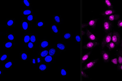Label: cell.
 <instances>
[{
	"instance_id": "6da1fadb",
	"label": "cell",
	"mask_w": 122,
	"mask_h": 81,
	"mask_svg": "<svg viewBox=\"0 0 122 81\" xmlns=\"http://www.w3.org/2000/svg\"><path fill=\"white\" fill-rule=\"evenodd\" d=\"M113 27L112 22L108 21L107 19H105L102 22V28L105 33L111 32Z\"/></svg>"
},
{
	"instance_id": "7a4b0ae2",
	"label": "cell",
	"mask_w": 122,
	"mask_h": 81,
	"mask_svg": "<svg viewBox=\"0 0 122 81\" xmlns=\"http://www.w3.org/2000/svg\"><path fill=\"white\" fill-rule=\"evenodd\" d=\"M99 20V19L98 18H92L90 19L87 23L82 24V28L89 27L94 29L96 28L97 23Z\"/></svg>"
},
{
	"instance_id": "3957f363",
	"label": "cell",
	"mask_w": 122,
	"mask_h": 81,
	"mask_svg": "<svg viewBox=\"0 0 122 81\" xmlns=\"http://www.w3.org/2000/svg\"><path fill=\"white\" fill-rule=\"evenodd\" d=\"M112 32H109L106 34L102 40L101 43V47L104 49L106 47V45L112 41Z\"/></svg>"
},
{
	"instance_id": "277c9868",
	"label": "cell",
	"mask_w": 122,
	"mask_h": 81,
	"mask_svg": "<svg viewBox=\"0 0 122 81\" xmlns=\"http://www.w3.org/2000/svg\"><path fill=\"white\" fill-rule=\"evenodd\" d=\"M83 35H85L90 41H96L97 40V38L96 35L93 32H92L89 29H86L85 31L82 32Z\"/></svg>"
},
{
	"instance_id": "5b68a950",
	"label": "cell",
	"mask_w": 122,
	"mask_h": 81,
	"mask_svg": "<svg viewBox=\"0 0 122 81\" xmlns=\"http://www.w3.org/2000/svg\"><path fill=\"white\" fill-rule=\"evenodd\" d=\"M121 40L119 32L116 31H114L112 32V41L115 43L117 46H118L120 43Z\"/></svg>"
},
{
	"instance_id": "8992f818",
	"label": "cell",
	"mask_w": 122,
	"mask_h": 81,
	"mask_svg": "<svg viewBox=\"0 0 122 81\" xmlns=\"http://www.w3.org/2000/svg\"><path fill=\"white\" fill-rule=\"evenodd\" d=\"M99 44V42L97 41H90L85 44V45L83 46V48L87 50H92Z\"/></svg>"
},
{
	"instance_id": "52a82bcc",
	"label": "cell",
	"mask_w": 122,
	"mask_h": 81,
	"mask_svg": "<svg viewBox=\"0 0 122 81\" xmlns=\"http://www.w3.org/2000/svg\"><path fill=\"white\" fill-rule=\"evenodd\" d=\"M98 59H95L94 60L90 61L86 64L85 66L83 67V70H87L93 68L95 67L97 63L98 62Z\"/></svg>"
},
{
	"instance_id": "ba28073f",
	"label": "cell",
	"mask_w": 122,
	"mask_h": 81,
	"mask_svg": "<svg viewBox=\"0 0 122 81\" xmlns=\"http://www.w3.org/2000/svg\"><path fill=\"white\" fill-rule=\"evenodd\" d=\"M101 54L102 60L104 62L106 63H109L111 59L109 53L105 50H102L101 51Z\"/></svg>"
},
{
	"instance_id": "9c48e42d",
	"label": "cell",
	"mask_w": 122,
	"mask_h": 81,
	"mask_svg": "<svg viewBox=\"0 0 122 81\" xmlns=\"http://www.w3.org/2000/svg\"><path fill=\"white\" fill-rule=\"evenodd\" d=\"M115 13V11L114 9H108L102 11L100 13V14L104 17H107L112 14H114Z\"/></svg>"
},
{
	"instance_id": "30bf717a",
	"label": "cell",
	"mask_w": 122,
	"mask_h": 81,
	"mask_svg": "<svg viewBox=\"0 0 122 81\" xmlns=\"http://www.w3.org/2000/svg\"><path fill=\"white\" fill-rule=\"evenodd\" d=\"M120 15L119 14H112L111 15L109 16L106 17V19L112 22L114 21L119 19V18H120Z\"/></svg>"
},
{
	"instance_id": "8fae6325",
	"label": "cell",
	"mask_w": 122,
	"mask_h": 81,
	"mask_svg": "<svg viewBox=\"0 0 122 81\" xmlns=\"http://www.w3.org/2000/svg\"><path fill=\"white\" fill-rule=\"evenodd\" d=\"M91 53H92V51H91L87 52V53H86L85 54L83 55L82 57V63L87 62V61L89 59Z\"/></svg>"
},
{
	"instance_id": "7c38bea8",
	"label": "cell",
	"mask_w": 122,
	"mask_h": 81,
	"mask_svg": "<svg viewBox=\"0 0 122 81\" xmlns=\"http://www.w3.org/2000/svg\"><path fill=\"white\" fill-rule=\"evenodd\" d=\"M56 47L60 51H64L66 49V45L64 43L61 42L58 43L56 45Z\"/></svg>"
},
{
	"instance_id": "4fadbf2b",
	"label": "cell",
	"mask_w": 122,
	"mask_h": 81,
	"mask_svg": "<svg viewBox=\"0 0 122 81\" xmlns=\"http://www.w3.org/2000/svg\"><path fill=\"white\" fill-rule=\"evenodd\" d=\"M106 47H107V48L109 49V51H111L115 49V48L117 46L115 43L111 41V42H110L108 44L106 45Z\"/></svg>"
},
{
	"instance_id": "5bb4252c",
	"label": "cell",
	"mask_w": 122,
	"mask_h": 81,
	"mask_svg": "<svg viewBox=\"0 0 122 81\" xmlns=\"http://www.w3.org/2000/svg\"><path fill=\"white\" fill-rule=\"evenodd\" d=\"M104 4L109 9H113L114 6L112 2L110 0H105L104 1Z\"/></svg>"
},
{
	"instance_id": "9a60e30c",
	"label": "cell",
	"mask_w": 122,
	"mask_h": 81,
	"mask_svg": "<svg viewBox=\"0 0 122 81\" xmlns=\"http://www.w3.org/2000/svg\"><path fill=\"white\" fill-rule=\"evenodd\" d=\"M29 56L28 53L26 52H23L21 53L20 54V58L21 60H26L28 59Z\"/></svg>"
},
{
	"instance_id": "2e32d148",
	"label": "cell",
	"mask_w": 122,
	"mask_h": 81,
	"mask_svg": "<svg viewBox=\"0 0 122 81\" xmlns=\"http://www.w3.org/2000/svg\"><path fill=\"white\" fill-rule=\"evenodd\" d=\"M22 28L24 30H27L29 28V24L26 21H23L22 23Z\"/></svg>"
},
{
	"instance_id": "e0dca14e",
	"label": "cell",
	"mask_w": 122,
	"mask_h": 81,
	"mask_svg": "<svg viewBox=\"0 0 122 81\" xmlns=\"http://www.w3.org/2000/svg\"><path fill=\"white\" fill-rule=\"evenodd\" d=\"M60 74L62 76L66 77L68 75V71L66 69L64 68H61L60 69Z\"/></svg>"
},
{
	"instance_id": "ac0fdd59",
	"label": "cell",
	"mask_w": 122,
	"mask_h": 81,
	"mask_svg": "<svg viewBox=\"0 0 122 81\" xmlns=\"http://www.w3.org/2000/svg\"><path fill=\"white\" fill-rule=\"evenodd\" d=\"M15 24V21L14 19H9L6 22V25L9 27H12Z\"/></svg>"
},
{
	"instance_id": "d6986e66",
	"label": "cell",
	"mask_w": 122,
	"mask_h": 81,
	"mask_svg": "<svg viewBox=\"0 0 122 81\" xmlns=\"http://www.w3.org/2000/svg\"><path fill=\"white\" fill-rule=\"evenodd\" d=\"M51 29H52V31L54 33H56V34H58L59 32V30L58 27H57V25H54V24L52 25Z\"/></svg>"
},
{
	"instance_id": "ffe728a7",
	"label": "cell",
	"mask_w": 122,
	"mask_h": 81,
	"mask_svg": "<svg viewBox=\"0 0 122 81\" xmlns=\"http://www.w3.org/2000/svg\"><path fill=\"white\" fill-rule=\"evenodd\" d=\"M110 60H111V63L113 65H115V66H117V65L118 66V58L117 57L112 58L110 59Z\"/></svg>"
},
{
	"instance_id": "44dd1931",
	"label": "cell",
	"mask_w": 122,
	"mask_h": 81,
	"mask_svg": "<svg viewBox=\"0 0 122 81\" xmlns=\"http://www.w3.org/2000/svg\"><path fill=\"white\" fill-rule=\"evenodd\" d=\"M49 43L47 40H44L42 41L40 43V47L42 48H45L49 45Z\"/></svg>"
},
{
	"instance_id": "7402d4cb",
	"label": "cell",
	"mask_w": 122,
	"mask_h": 81,
	"mask_svg": "<svg viewBox=\"0 0 122 81\" xmlns=\"http://www.w3.org/2000/svg\"><path fill=\"white\" fill-rule=\"evenodd\" d=\"M63 37L65 39H70L72 38V34L70 32H67L64 33Z\"/></svg>"
},
{
	"instance_id": "603a6c76",
	"label": "cell",
	"mask_w": 122,
	"mask_h": 81,
	"mask_svg": "<svg viewBox=\"0 0 122 81\" xmlns=\"http://www.w3.org/2000/svg\"><path fill=\"white\" fill-rule=\"evenodd\" d=\"M53 60V58L51 55H47L46 56L44 59V60L47 63L51 62Z\"/></svg>"
},
{
	"instance_id": "cb8c5ba5",
	"label": "cell",
	"mask_w": 122,
	"mask_h": 81,
	"mask_svg": "<svg viewBox=\"0 0 122 81\" xmlns=\"http://www.w3.org/2000/svg\"><path fill=\"white\" fill-rule=\"evenodd\" d=\"M117 57L118 58V65H121L122 64V56L121 55L118 53L117 54Z\"/></svg>"
},
{
	"instance_id": "d4e9b609",
	"label": "cell",
	"mask_w": 122,
	"mask_h": 81,
	"mask_svg": "<svg viewBox=\"0 0 122 81\" xmlns=\"http://www.w3.org/2000/svg\"><path fill=\"white\" fill-rule=\"evenodd\" d=\"M56 53V50L55 48H51L50 49V50L49 51V54L50 55H51V56H54L55 54Z\"/></svg>"
},
{
	"instance_id": "484cf974",
	"label": "cell",
	"mask_w": 122,
	"mask_h": 81,
	"mask_svg": "<svg viewBox=\"0 0 122 81\" xmlns=\"http://www.w3.org/2000/svg\"><path fill=\"white\" fill-rule=\"evenodd\" d=\"M12 65H13L12 62L11 61H8L4 65L5 68L6 69L10 68L12 67Z\"/></svg>"
},
{
	"instance_id": "4316f807",
	"label": "cell",
	"mask_w": 122,
	"mask_h": 81,
	"mask_svg": "<svg viewBox=\"0 0 122 81\" xmlns=\"http://www.w3.org/2000/svg\"><path fill=\"white\" fill-rule=\"evenodd\" d=\"M31 10H24L22 11V14L23 15H30V14H31Z\"/></svg>"
},
{
	"instance_id": "83f0119b",
	"label": "cell",
	"mask_w": 122,
	"mask_h": 81,
	"mask_svg": "<svg viewBox=\"0 0 122 81\" xmlns=\"http://www.w3.org/2000/svg\"><path fill=\"white\" fill-rule=\"evenodd\" d=\"M48 53V51L47 50H44V51H42L40 53V55L42 57H45L47 55Z\"/></svg>"
},
{
	"instance_id": "f1b7e54d",
	"label": "cell",
	"mask_w": 122,
	"mask_h": 81,
	"mask_svg": "<svg viewBox=\"0 0 122 81\" xmlns=\"http://www.w3.org/2000/svg\"><path fill=\"white\" fill-rule=\"evenodd\" d=\"M13 46V43L11 42H7L4 44L5 47L6 48H11Z\"/></svg>"
},
{
	"instance_id": "f546056e",
	"label": "cell",
	"mask_w": 122,
	"mask_h": 81,
	"mask_svg": "<svg viewBox=\"0 0 122 81\" xmlns=\"http://www.w3.org/2000/svg\"><path fill=\"white\" fill-rule=\"evenodd\" d=\"M30 40V37L29 35H26L23 38V41L25 43H27Z\"/></svg>"
},
{
	"instance_id": "4dcf8cb0",
	"label": "cell",
	"mask_w": 122,
	"mask_h": 81,
	"mask_svg": "<svg viewBox=\"0 0 122 81\" xmlns=\"http://www.w3.org/2000/svg\"><path fill=\"white\" fill-rule=\"evenodd\" d=\"M54 19L57 23H61V18L58 16H54Z\"/></svg>"
},
{
	"instance_id": "1f68e13d",
	"label": "cell",
	"mask_w": 122,
	"mask_h": 81,
	"mask_svg": "<svg viewBox=\"0 0 122 81\" xmlns=\"http://www.w3.org/2000/svg\"><path fill=\"white\" fill-rule=\"evenodd\" d=\"M47 68V67L46 65L44 64L41 65L39 67V70L41 71H44V70H46Z\"/></svg>"
},
{
	"instance_id": "d6a6232c",
	"label": "cell",
	"mask_w": 122,
	"mask_h": 81,
	"mask_svg": "<svg viewBox=\"0 0 122 81\" xmlns=\"http://www.w3.org/2000/svg\"><path fill=\"white\" fill-rule=\"evenodd\" d=\"M7 38L10 40H13L15 38V36L13 34H9L7 36Z\"/></svg>"
},
{
	"instance_id": "836d02e7",
	"label": "cell",
	"mask_w": 122,
	"mask_h": 81,
	"mask_svg": "<svg viewBox=\"0 0 122 81\" xmlns=\"http://www.w3.org/2000/svg\"><path fill=\"white\" fill-rule=\"evenodd\" d=\"M45 23L44 22L39 21L37 23V26L39 27H43L44 26Z\"/></svg>"
},
{
	"instance_id": "e575fe53",
	"label": "cell",
	"mask_w": 122,
	"mask_h": 81,
	"mask_svg": "<svg viewBox=\"0 0 122 81\" xmlns=\"http://www.w3.org/2000/svg\"><path fill=\"white\" fill-rule=\"evenodd\" d=\"M8 57V55L6 54L3 55H2L1 57L0 58V60L1 61H4L6 60Z\"/></svg>"
},
{
	"instance_id": "d590c367",
	"label": "cell",
	"mask_w": 122,
	"mask_h": 81,
	"mask_svg": "<svg viewBox=\"0 0 122 81\" xmlns=\"http://www.w3.org/2000/svg\"><path fill=\"white\" fill-rule=\"evenodd\" d=\"M82 75L83 77L85 78H89V76H88V74H87V73H86L84 70H82Z\"/></svg>"
},
{
	"instance_id": "8d00e7d4",
	"label": "cell",
	"mask_w": 122,
	"mask_h": 81,
	"mask_svg": "<svg viewBox=\"0 0 122 81\" xmlns=\"http://www.w3.org/2000/svg\"><path fill=\"white\" fill-rule=\"evenodd\" d=\"M117 26L118 28H122V19H119L117 22Z\"/></svg>"
},
{
	"instance_id": "74e56055",
	"label": "cell",
	"mask_w": 122,
	"mask_h": 81,
	"mask_svg": "<svg viewBox=\"0 0 122 81\" xmlns=\"http://www.w3.org/2000/svg\"><path fill=\"white\" fill-rule=\"evenodd\" d=\"M30 40L32 43H34L36 41V38L35 35H32L30 37Z\"/></svg>"
},
{
	"instance_id": "f35d334b",
	"label": "cell",
	"mask_w": 122,
	"mask_h": 81,
	"mask_svg": "<svg viewBox=\"0 0 122 81\" xmlns=\"http://www.w3.org/2000/svg\"><path fill=\"white\" fill-rule=\"evenodd\" d=\"M23 4H24L26 6L29 7V6H30V2H29L28 0H24L23 1Z\"/></svg>"
},
{
	"instance_id": "ab89813d",
	"label": "cell",
	"mask_w": 122,
	"mask_h": 81,
	"mask_svg": "<svg viewBox=\"0 0 122 81\" xmlns=\"http://www.w3.org/2000/svg\"><path fill=\"white\" fill-rule=\"evenodd\" d=\"M27 19L28 21H33V19H34L33 16L32 15V14L29 15L27 17Z\"/></svg>"
},
{
	"instance_id": "60d3db41",
	"label": "cell",
	"mask_w": 122,
	"mask_h": 81,
	"mask_svg": "<svg viewBox=\"0 0 122 81\" xmlns=\"http://www.w3.org/2000/svg\"><path fill=\"white\" fill-rule=\"evenodd\" d=\"M75 39L76 40L78 43H79L80 42V36L78 34H77L75 37Z\"/></svg>"
},
{
	"instance_id": "b9f144b4",
	"label": "cell",
	"mask_w": 122,
	"mask_h": 81,
	"mask_svg": "<svg viewBox=\"0 0 122 81\" xmlns=\"http://www.w3.org/2000/svg\"><path fill=\"white\" fill-rule=\"evenodd\" d=\"M28 47L30 49H32L34 47V44L32 42H29L28 43Z\"/></svg>"
},
{
	"instance_id": "7bdbcfd3",
	"label": "cell",
	"mask_w": 122,
	"mask_h": 81,
	"mask_svg": "<svg viewBox=\"0 0 122 81\" xmlns=\"http://www.w3.org/2000/svg\"><path fill=\"white\" fill-rule=\"evenodd\" d=\"M118 70L119 71L122 72V64L118 65Z\"/></svg>"
},
{
	"instance_id": "ee69618b",
	"label": "cell",
	"mask_w": 122,
	"mask_h": 81,
	"mask_svg": "<svg viewBox=\"0 0 122 81\" xmlns=\"http://www.w3.org/2000/svg\"><path fill=\"white\" fill-rule=\"evenodd\" d=\"M31 62L33 64H35L36 63L35 59H32L31 60Z\"/></svg>"
},
{
	"instance_id": "f6af8a7d",
	"label": "cell",
	"mask_w": 122,
	"mask_h": 81,
	"mask_svg": "<svg viewBox=\"0 0 122 81\" xmlns=\"http://www.w3.org/2000/svg\"><path fill=\"white\" fill-rule=\"evenodd\" d=\"M37 62L38 63H40L41 62V58H39V57H38V58L37 59Z\"/></svg>"
},
{
	"instance_id": "bcb514c9",
	"label": "cell",
	"mask_w": 122,
	"mask_h": 81,
	"mask_svg": "<svg viewBox=\"0 0 122 81\" xmlns=\"http://www.w3.org/2000/svg\"><path fill=\"white\" fill-rule=\"evenodd\" d=\"M118 53H119L121 55V56H122V49H120Z\"/></svg>"
},
{
	"instance_id": "7dc6e473",
	"label": "cell",
	"mask_w": 122,
	"mask_h": 81,
	"mask_svg": "<svg viewBox=\"0 0 122 81\" xmlns=\"http://www.w3.org/2000/svg\"><path fill=\"white\" fill-rule=\"evenodd\" d=\"M120 49H122V38L121 39L120 42Z\"/></svg>"
},
{
	"instance_id": "c3c4849f",
	"label": "cell",
	"mask_w": 122,
	"mask_h": 81,
	"mask_svg": "<svg viewBox=\"0 0 122 81\" xmlns=\"http://www.w3.org/2000/svg\"><path fill=\"white\" fill-rule=\"evenodd\" d=\"M0 75H1V74H2V71H1V70H0Z\"/></svg>"
}]
</instances>
